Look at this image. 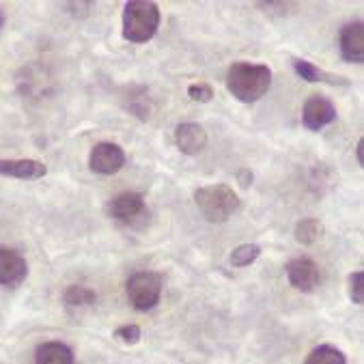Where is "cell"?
<instances>
[{
  "mask_svg": "<svg viewBox=\"0 0 364 364\" xmlns=\"http://www.w3.org/2000/svg\"><path fill=\"white\" fill-rule=\"evenodd\" d=\"M114 336H117L119 341H123L125 345H136V343L140 341V328H138L136 323H127V326L117 328Z\"/></svg>",
  "mask_w": 364,
  "mask_h": 364,
  "instance_id": "cell-21",
  "label": "cell"
},
{
  "mask_svg": "<svg viewBox=\"0 0 364 364\" xmlns=\"http://www.w3.org/2000/svg\"><path fill=\"white\" fill-rule=\"evenodd\" d=\"M125 296L136 311H151L162 298V278L156 272H136L129 276Z\"/></svg>",
  "mask_w": 364,
  "mask_h": 364,
  "instance_id": "cell-4",
  "label": "cell"
},
{
  "mask_svg": "<svg viewBox=\"0 0 364 364\" xmlns=\"http://www.w3.org/2000/svg\"><path fill=\"white\" fill-rule=\"evenodd\" d=\"M108 211L119 223H134L138 215L144 213V198L138 192H121L110 200Z\"/></svg>",
  "mask_w": 364,
  "mask_h": 364,
  "instance_id": "cell-10",
  "label": "cell"
},
{
  "mask_svg": "<svg viewBox=\"0 0 364 364\" xmlns=\"http://www.w3.org/2000/svg\"><path fill=\"white\" fill-rule=\"evenodd\" d=\"M5 20H7V16H5V11H3V9H0V28L5 26Z\"/></svg>",
  "mask_w": 364,
  "mask_h": 364,
  "instance_id": "cell-24",
  "label": "cell"
},
{
  "mask_svg": "<svg viewBox=\"0 0 364 364\" xmlns=\"http://www.w3.org/2000/svg\"><path fill=\"white\" fill-rule=\"evenodd\" d=\"M349 296H351L353 304L364 302V274L362 272H355L349 276Z\"/></svg>",
  "mask_w": 364,
  "mask_h": 364,
  "instance_id": "cell-19",
  "label": "cell"
},
{
  "mask_svg": "<svg viewBox=\"0 0 364 364\" xmlns=\"http://www.w3.org/2000/svg\"><path fill=\"white\" fill-rule=\"evenodd\" d=\"M175 144L186 156H196L205 149L207 134L198 123H181L175 129Z\"/></svg>",
  "mask_w": 364,
  "mask_h": 364,
  "instance_id": "cell-11",
  "label": "cell"
},
{
  "mask_svg": "<svg viewBox=\"0 0 364 364\" xmlns=\"http://www.w3.org/2000/svg\"><path fill=\"white\" fill-rule=\"evenodd\" d=\"M269 87H272V69L267 65L237 60L227 71L229 93L244 104H252L261 100L269 91Z\"/></svg>",
  "mask_w": 364,
  "mask_h": 364,
  "instance_id": "cell-1",
  "label": "cell"
},
{
  "mask_svg": "<svg viewBox=\"0 0 364 364\" xmlns=\"http://www.w3.org/2000/svg\"><path fill=\"white\" fill-rule=\"evenodd\" d=\"M321 233H323V225L317 220V218H304V220H300L296 225V231H294L296 242L302 244V246L315 244L321 237Z\"/></svg>",
  "mask_w": 364,
  "mask_h": 364,
  "instance_id": "cell-16",
  "label": "cell"
},
{
  "mask_svg": "<svg viewBox=\"0 0 364 364\" xmlns=\"http://www.w3.org/2000/svg\"><path fill=\"white\" fill-rule=\"evenodd\" d=\"M48 168L46 164L37 160H0V175L22 179V181H35L46 177Z\"/></svg>",
  "mask_w": 364,
  "mask_h": 364,
  "instance_id": "cell-12",
  "label": "cell"
},
{
  "mask_svg": "<svg viewBox=\"0 0 364 364\" xmlns=\"http://www.w3.org/2000/svg\"><path fill=\"white\" fill-rule=\"evenodd\" d=\"M294 69H296V74L306 80V82H328V85H341V87H347V80L341 78V76H332L328 74V71L315 67L313 63L304 60V58H294Z\"/></svg>",
  "mask_w": 364,
  "mask_h": 364,
  "instance_id": "cell-14",
  "label": "cell"
},
{
  "mask_svg": "<svg viewBox=\"0 0 364 364\" xmlns=\"http://www.w3.org/2000/svg\"><path fill=\"white\" fill-rule=\"evenodd\" d=\"M304 364H347V360H345L343 351H338L336 347L321 345V347H315L309 353V358H306Z\"/></svg>",
  "mask_w": 364,
  "mask_h": 364,
  "instance_id": "cell-17",
  "label": "cell"
},
{
  "mask_svg": "<svg viewBox=\"0 0 364 364\" xmlns=\"http://www.w3.org/2000/svg\"><path fill=\"white\" fill-rule=\"evenodd\" d=\"M35 364H76L74 351L60 341H50L37 347Z\"/></svg>",
  "mask_w": 364,
  "mask_h": 364,
  "instance_id": "cell-13",
  "label": "cell"
},
{
  "mask_svg": "<svg viewBox=\"0 0 364 364\" xmlns=\"http://www.w3.org/2000/svg\"><path fill=\"white\" fill-rule=\"evenodd\" d=\"M89 166L97 175H117L125 166V154L114 142H100L91 149Z\"/></svg>",
  "mask_w": 364,
  "mask_h": 364,
  "instance_id": "cell-5",
  "label": "cell"
},
{
  "mask_svg": "<svg viewBox=\"0 0 364 364\" xmlns=\"http://www.w3.org/2000/svg\"><path fill=\"white\" fill-rule=\"evenodd\" d=\"M261 255V248L257 244H242L231 252V265L233 267H248L255 263Z\"/></svg>",
  "mask_w": 364,
  "mask_h": 364,
  "instance_id": "cell-18",
  "label": "cell"
},
{
  "mask_svg": "<svg viewBox=\"0 0 364 364\" xmlns=\"http://www.w3.org/2000/svg\"><path fill=\"white\" fill-rule=\"evenodd\" d=\"M194 200L207 223H227L229 218L240 209L237 192L225 183L198 188L194 192Z\"/></svg>",
  "mask_w": 364,
  "mask_h": 364,
  "instance_id": "cell-3",
  "label": "cell"
},
{
  "mask_svg": "<svg viewBox=\"0 0 364 364\" xmlns=\"http://www.w3.org/2000/svg\"><path fill=\"white\" fill-rule=\"evenodd\" d=\"M188 95H190L192 102L207 104V102H211V97H213V89H211L209 85H205V82H198V85H190V87H188Z\"/></svg>",
  "mask_w": 364,
  "mask_h": 364,
  "instance_id": "cell-20",
  "label": "cell"
},
{
  "mask_svg": "<svg viewBox=\"0 0 364 364\" xmlns=\"http://www.w3.org/2000/svg\"><path fill=\"white\" fill-rule=\"evenodd\" d=\"M237 181H240L242 188H250V186H252V173H250L248 168L237 171Z\"/></svg>",
  "mask_w": 364,
  "mask_h": 364,
  "instance_id": "cell-22",
  "label": "cell"
},
{
  "mask_svg": "<svg viewBox=\"0 0 364 364\" xmlns=\"http://www.w3.org/2000/svg\"><path fill=\"white\" fill-rule=\"evenodd\" d=\"M336 119V108L326 95H311L304 102L302 123L311 132H319Z\"/></svg>",
  "mask_w": 364,
  "mask_h": 364,
  "instance_id": "cell-7",
  "label": "cell"
},
{
  "mask_svg": "<svg viewBox=\"0 0 364 364\" xmlns=\"http://www.w3.org/2000/svg\"><path fill=\"white\" fill-rule=\"evenodd\" d=\"M160 28V9L151 0H129L123 9V37L132 43H147Z\"/></svg>",
  "mask_w": 364,
  "mask_h": 364,
  "instance_id": "cell-2",
  "label": "cell"
},
{
  "mask_svg": "<svg viewBox=\"0 0 364 364\" xmlns=\"http://www.w3.org/2000/svg\"><path fill=\"white\" fill-rule=\"evenodd\" d=\"M287 278H289L291 287H296L298 291H302V294H313L315 287L321 280L317 263L309 257L291 259L287 263Z\"/></svg>",
  "mask_w": 364,
  "mask_h": 364,
  "instance_id": "cell-6",
  "label": "cell"
},
{
  "mask_svg": "<svg viewBox=\"0 0 364 364\" xmlns=\"http://www.w3.org/2000/svg\"><path fill=\"white\" fill-rule=\"evenodd\" d=\"M28 274L26 259L14 250L0 246V284L3 287H18Z\"/></svg>",
  "mask_w": 364,
  "mask_h": 364,
  "instance_id": "cell-8",
  "label": "cell"
},
{
  "mask_svg": "<svg viewBox=\"0 0 364 364\" xmlns=\"http://www.w3.org/2000/svg\"><path fill=\"white\" fill-rule=\"evenodd\" d=\"M362 149H364V140H358V149H355V154H358V164L362 166L364 162H362Z\"/></svg>",
  "mask_w": 364,
  "mask_h": 364,
  "instance_id": "cell-23",
  "label": "cell"
},
{
  "mask_svg": "<svg viewBox=\"0 0 364 364\" xmlns=\"http://www.w3.org/2000/svg\"><path fill=\"white\" fill-rule=\"evenodd\" d=\"M63 300H65V304L71 306V309H80V306H93L95 300H97V296H95V291L89 289V287L71 284V287H67Z\"/></svg>",
  "mask_w": 364,
  "mask_h": 364,
  "instance_id": "cell-15",
  "label": "cell"
},
{
  "mask_svg": "<svg viewBox=\"0 0 364 364\" xmlns=\"http://www.w3.org/2000/svg\"><path fill=\"white\" fill-rule=\"evenodd\" d=\"M338 48H341V56L345 60H349V63L364 60V26H362V22H351L341 28Z\"/></svg>",
  "mask_w": 364,
  "mask_h": 364,
  "instance_id": "cell-9",
  "label": "cell"
}]
</instances>
